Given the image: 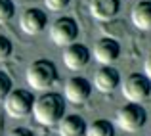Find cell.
<instances>
[{"label":"cell","mask_w":151,"mask_h":136,"mask_svg":"<svg viewBox=\"0 0 151 136\" xmlns=\"http://www.w3.org/2000/svg\"><path fill=\"white\" fill-rule=\"evenodd\" d=\"M33 117L42 127H54L65 117V100L58 92H48L40 98H35Z\"/></svg>","instance_id":"6da1fadb"},{"label":"cell","mask_w":151,"mask_h":136,"mask_svg":"<svg viewBox=\"0 0 151 136\" xmlns=\"http://www.w3.org/2000/svg\"><path fill=\"white\" fill-rule=\"evenodd\" d=\"M27 85L33 90H48L50 86H54V82L58 81V69L55 65L48 59H37L27 67Z\"/></svg>","instance_id":"7a4b0ae2"},{"label":"cell","mask_w":151,"mask_h":136,"mask_svg":"<svg viewBox=\"0 0 151 136\" xmlns=\"http://www.w3.org/2000/svg\"><path fill=\"white\" fill-rule=\"evenodd\" d=\"M33 103H35V98L29 90H12L10 94L6 96L4 100V109L10 117L14 119H23L27 117L29 113H33Z\"/></svg>","instance_id":"3957f363"},{"label":"cell","mask_w":151,"mask_h":136,"mask_svg":"<svg viewBox=\"0 0 151 136\" xmlns=\"http://www.w3.org/2000/svg\"><path fill=\"white\" fill-rule=\"evenodd\" d=\"M147 121V111L140 103H126L117 111V125L126 132H136Z\"/></svg>","instance_id":"277c9868"},{"label":"cell","mask_w":151,"mask_h":136,"mask_svg":"<svg viewBox=\"0 0 151 136\" xmlns=\"http://www.w3.org/2000/svg\"><path fill=\"white\" fill-rule=\"evenodd\" d=\"M151 94V81L142 73H132L122 82V96L130 103H140Z\"/></svg>","instance_id":"5b68a950"},{"label":"cell","mask_w":151,"mask_h":136,"mask_svg":"<svg viewBox=\"0 0 151 136\" xmlns=\"http://www.w3.org/2000/svg\"><path fill=\"white\" fill-rule=\"evenodd\" d=\"M78 37V25L73 17H59L50 27V38L58 46H71Z\"/></svg>","instance_id":"8992f818"},{"label":"cell","mask_w":151,"mask_h":136,"mask_svg":"<svg viewBox=\"0 0 151 136\" xmlns=\"http://www.w3.org/2000/svg\"><path fill=\"white\" fill-rule=\"evenodd\" d=\"M48 25V17L38 8H27L19 17V27L25 35H40Z\"/></svg>","instance_id":"52a82bcc"},{"label":"cell","mask_w":151,"mask_h":136,"mask_svg":"<svg viewBox=\"0 0 151 136\" xmlns=\"http://www.w3.org/2000/svg\"><path fill=\"white\" fill-rule=\"evenodd\" d=\"M63 94H65V98L69 100L71 103L81 106V103H84L86 100L90 98V94H92V85H90V81L84 79V77H71L69 81L65 82Z\"/></svg>","instance_id":"ba28073f"},{"label":"cell","mask_w":151,"mask_h":136,"mask_svg":"<svg viewBox=\"0 0 151 136\" xmlns=\"http://www.w3.org/2000/svg\"><path fill=\"white\" fill-rule=\"evenodd\" d=\"M90 61V50L84 44H71L67 46V50L63 52V63L67 69L71 71H78L82 67H86Z\"/></svg>","instance_id":"9c48e42d"},{"label":"cell","mask_w":151,"mask_h":136,"mask_svg":"<svg viewBox=\"0 0 151 136\" xmlns=\"http://www.w3.org/2000/svg\"><path fill=\"white\" fill-rule=\"evenodd\" d=\"M121 56V44L115 38H101L94 46V58L101 65H111Z\"/></svg>","instance_id":"30bf717a"},{"label":"cell","mask_w":151,"mask_h":136,"mask_svg":"<svg viewBox=\"0 0 151 136\" xmlns=\"http://www.w3.org/2000/svg\"><path fill=\"white\" fill-rule=\"evenodd\" d=\"M119 82H121L119 71L115 69V67H109V65L101 67L96 73V77H94V86H96V90L103 92V94H111V92L119 86Z\"/></svg>","instance_id":"8fae6325"},{"label":"cell","mask_w":151,"mask_h":136,"mask_svg":"<svg viewBox=\"0 0 151 136\" xmlns=\"http://www.w3.org/2000/svg\"><path fill=\"white\" fill-rule=\"evenodd\" d=\"M119 6H121L119 0H92L90 2V15L98 21H109L117 15Z\"/></svg>","instance_id":"7c38bea8"},{"label":"cell","mask_w":151,"mask_h":136,"mask_svg":"<svg viewBox=\"0 0 151 136\" xmlns=\"http://www.w3.org/2000/svg\"><path fill=\"white\" fill-rule=\"evenodd\" d=\"M59 125V136H84L86 132V123L81 115H65Z\"/></svg>","instance_id":"4fadbf2b"},{"label":"cell","mask_w":151,"mask_h":136,"mask_svg":"<svg viewBox=\"0 0 151 136\" xmlns=\"http://www.w3.org/2000/svg\"><path fill=\"white\" fill-rule=\"evenodd\" d=\"M132 23L142 31H149L151 29V0H144V2L136 4L132 8Z\"/></svg>","instance_id":"5bb4252c"},{"label":"cell","mask_w":151,"mask_h":136,"mask_svg":"<svg viewBox=\"0 0 151 136\" xmlns=\"http://www.w3.org/2000/svg\"><path fill=\"white\" fill-rule=\"evenodd\" d=\"M84 136H115V129L109 121L105 119H98L94 121L92 125L86 127V132Z\"/></svg>","instance_id":"9a60e30c"},{"label":"cell","mask_w":151,"mask_h":136,"mask_svg":"<svg viewBox=\"0 0 151 136\" xmlns=\"http://www.w3.org/2000/svg\"><path fill=\"white\" fill-rule=\"evenodd\" d=\"M15 14V8L12 0H0V25L8 23Z\"/></svg>","instance_id":"2e32d148"},{"label":"cell","mask_w":151,"mask_h":136,"mask_svg":"<svg viewBox=\"0 0 151 136\" xmlns=\"http://www.w3.org/2000/svg\"><path fill=\"white\" fill-rule=\"evenodd\" d=\"M12 52H14L12 41L8 37H4V35H0V61H6V59L12 56Z\"/></svg>","instance_id":"e0dca14e"},{"label":"cell","mask_w":151,"mask_h":136,"mask_svg":"<svg viewBox=\"0 0 151 136\" xmlns=\"http://www.w3.org/2000/svg\"><path fill=\"white\" fill-rule=\"evenodd\" d=\"M10 92H12V79L0 71V102H4Z\"/></svg>","instance_id":"ac0fdd59"},{"label":"cell","mask_w":151,"mask_h":136,"mask_svg":"<svg viewBox=\"0 0 151 136\" xmlns=\"http://www.w3.org/2000/svg\"><path fill=\"white\" fill-rule=\"evenodd\" d=\"M69 2H71V0H44L46 8H48L50 12H61V10H65V8L69 6Z\"/></svg>","instance_id":"d6986e66"},{"label":"cell","mask_w":151,"mask_h":136,"mask_svg":"<svg viewBox=\"0 0 151 136\" xmlns=\"http://www.w3.org/2000/svg\"><path fill=\"white\" fill-rule=\"evenodd\" d=\"M8 136H35V134H33V130L25 129V127H17V129L10 130V132H8Z\"/></svg>","instance_id":"ffe728a7"},{"label":"cell","mask_w":151,"mask_h":136,"mask_svg":"<svg viewBox=\"0 0 151 136\" xmlns=\"http://www.w3.org/2000/svg\"><path fill=\"white\" fill-rule=\"evenodd\" d=\"M145 77L151 81V54L147 56V59H145Z\"/></svg>","instance_id":"44dd1931"}]
</instances>
